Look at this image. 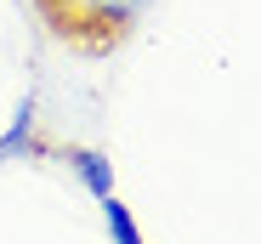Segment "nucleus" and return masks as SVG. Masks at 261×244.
Masks as SVG:
<instances>
[{
  "mask_svg": "<svg viewBox=\"0 0 261 244\" xmlns=\"http://www.w3.org/2000/svg\"><path fill=\"white\" fill-rule=\"evenodd\" d=\"M51 12V23L63 34H80V40H119L130 23L148 12V0H40Z\"/></svg>",
  "mask_w": 261,
  "mask_h": 244,
  "instance_id": "1",
  "label": "nucleus"
},
{
  "mask_svg": "<svg viewBox=\"0 0 261 244\" xmlns=\"http://www.w3.org/2000/svg\"><path fill=\"white\" fill-rule=\"evenodd\" d=\"M34 125H40L34 97H23V102H17V114H12V125L0 131V165H12V159H29V153H40V137H34Z\"/></svg>",
  "mask_w": 261,
  "mask_h": 244,
  "instance_id": "2",
  "label": "nucleus"
},
{
  "mask_svg": "<svg viewBox=\"0 0 261 244\" xmlns=\"http://www.w3.org/2000/svg\"><path fill=\"white\" fill-rule=\"evenodd\" d=\"M68 171L85 182L91 199H108V193H114V159H108L102 148H68Z\"/></svg>",
  "mask_w": 261,
  "mask_h": 244,
  "instance_id": "3",
  "label": "nucleus"
},
{
  "mask_svg": "<svg viewBox=\"0 0 261 244\" xmlns=\"http://www.w3.org/2000/svg\"><path fill=\"white\" fill-rule=\"evenodd\" d=\"M97 205H102V222H108L114 244H148V238H142V227H137V216H130V205H119V193L97 199Z\"/></svg>",
  "mask_w": 261,
  "mask_h": 244,
  "instance_id": "4",
  "label": "nucleus"
}]
</instances>
